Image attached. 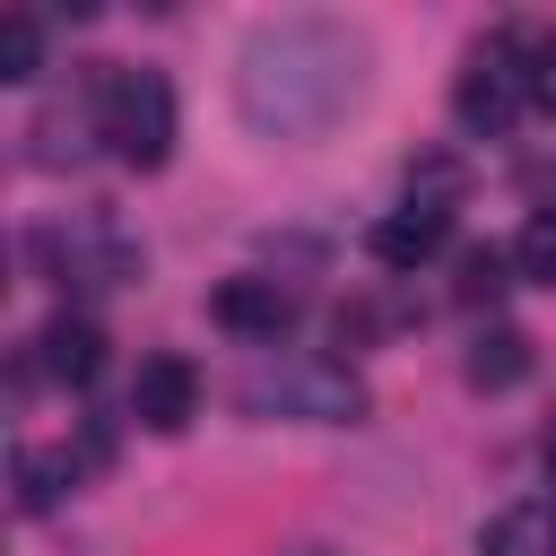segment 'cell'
Masks as SVG:
<instances>
[{"instance_id":"obj_10","label":"cell","mask_w":556,"mask_h":556,"mask_svg":"<svg viewBox=\"0 0 556 556\" xmlns=\"http://www.w3.org/2000/svg\"><path fill=\"white\" fill-rule=\"evenodd\" d=\"M460 374H469V391H521V382H530V330H513V321H486V330L469 339Z\"/></svg>"},{"instance_id":"obj_1","label":"cell","mask_w":556,"mask_h":556,"mask_svg":"<svg viewBox=\"0 0 556 556\" xmlns=\"http://www.w3.org/2000/svg\"><path fill=\"white\" fill-rule=\"evenodd\" d=\"M365 87V43L330 17H269L252 26L235 61V104L261 139H313L330 130Z\"/></svg>"},{"instance_id":"obj_7","label":"cell","mask_w":556,"mask_h":556,"mask_svg":"<svg viewBox=\"0 0 556 556\" xmlns=\"http://www.w3.org/2000/svg\"><path fill=\"white\" fill-rule=\"evenodd\" d=\"M130 417H139L148 434H182V426L200 417V365L174 356V348L139 356V374H130Z\"/></svg>"},{"instance_id":"obj_16","label":"cell","mask_w":556,"mask_h":556,"mask_svg":"<svg viewBox=\"0 0 556 556\" xmlns=\"http://www.w3.org/2000/svg\"><path fill=\"white\" fill-rule=\"evenodd\" d=\"M504 269H513V252H460V304H495L504 295Z\"/></svg>"},{"instance_id":"obj_12","label":"cell","mask_w":556,"mask_h":556,"mask_svg":"<svg viewBox=\"0 0 556 556\" xmlns=\"http://www.w3.org/2000/svg\"><path fill=\"white\" fill-rule=\"evenodd\" d=\"M9 478H17V513H52V504H61V486L78 478V460H70V452H35V443H17Z\"/></svg>"},{"instance_id":"obj_8","label":"cell","mask_w":556,"mask_h":556,"mask_svg":"<svg viewBox=\"0 0 556 556\" xmlns=\"http://www.w3.org/2000/svg\"><path fill=\"white\" fill-rule=\"evenodd\" d=\"M443 243H452V208H391V217L365 226V252H374L382 269H417V261H434Z\"/></svg>"},{"instance_id":"obj_9","label":"cell","mask_w":556,"mask_h":556,"mask_svg":"<svg viewBox=\"0 0 556 556\" xmlns=\"http://www.w3.org/2000/svg\"><path fill=\"white\" fill-rule=\"evenodd\" d=\"M35 356H43V374H52V382L87 391V382L104 374V330H96V321H78V313H52V321H43V339H35Z\"/></svg>"},{"instance_id":"obj_14","label":"cell","mask_w":556,"mask_h":556,"mask_svg":"<svg viewBox=\"0 0 556 556\" xmlns=\"http://www.w3.org/2000/svg\"><path fill=\"white\" fill-rule=\"evenodd\" d=\"M513 61H521L530 104H547V113H556V35H547V26H513Z\"/></svg>"},{"instance_id":"obj_5","label":"cell","mask_w":556,"mask_h":556,"mask_svg":"<svg viewBox=\"0 0 556 556\" xmlns=\"http://www.w3.org/2000/svg\"><path fill=\"white\" fill-rule=\"evenodd\" d=\"M521 104H530V87H521V61H513V35H495V43H478V52L460 61V78H452V122H460L469 139H504Z\"/></svg>"},{"instance_id":"obj_2","label":"cell","mask_w":556,"mask_h":556,"mask_svg":"<svg viewBox=\"0 0 556 556\" xmlns=\"http://www.w3.org/2000/svg\"><path fill=\"white\" fill-rule=\"evenodd\" d=\"M96 130L122 165L156 174L174 156V87L165 70H122V61H96Z\"/></svg>"},{"instance_id":"obj_4","label":"cell","mask_w":556,"mask_h":556,"mask_svg":"<svg viewBox=\"0 0 556 556\" xmlns=\"http://www.w3.org/2000/svg\"><path fill=\"white\" fill-rule=\"evenodd\" d=\"M243 408H278V417H304V426H356L365 382L330 356H287V365H261L243 382Z\"/></svg>"},{"instance_id":"obj_13","label":"cell","mask_w":556,"mask_h":556,"mask_svg":"<svg viewBox=\"0 0 556 556\" xmlns=\"http://www.w3.org/2000/svg\"><path fill=\"white\" fill-rule=\"evenodd\" d=\"M513 278L521 287H556V208H530L513 235Z\"/></svg>"},{"instance_id":"obj_18","label":"cell","mask_w":556,"mask_h":556,"mask_svg":"<svg viewBox=\"0 0 556 556\" xmlns=\"http://www.w3.org/2000/svg\"><path fill=\"white\" fill-rule=\"evenodd\" d=\"M287 556H330V547H287Z\"/></svg>"},{"instance_id":"obj_3","label":"cell","mask_w":556,"mask_h":556,"mask_svg":"<svg viewBox=\"0 0 556 556\" xmlns=\"http://www.w3.org/2000/svg\"><path fill=\"white\" fill-rule=\"evenodd\" d=\"M26 252H35V269H43V278H61V287H130V278L148 269V252L122 235V217H113V208H70V217L35 226V235H26Z\"/></svg>"},{"instance_id":"obj_6","label":"cell","mask_w":556,"mask_h":556,"mask_svg":"<svg viewBox=\"0 0 556 556\" xmlns=\"http://www.w3.org/2000/svg\"><path fill=\"white\" fill-rule=\"evenodd\" d=\"M208 321H217L226 339L278 348V339L295 330V287H278V278H217V295H208Z\"/></svg>"},{"instance_id":"obj_15","label":"cell","mask_w":556,"mask_h":556,"mask_svg":"<svg viewBox=\"0 0 556 556\" xmlns=\"http://www.w3.org/2000/svg\"><path fill=\"white\" fill-rule=\"evenodd\" d=\"M35 70H43V26H35L26 9H9V17H0V78L26 87Z\"/></svg>"},{"instance_id":"obj_17","label":"cell","mask_w":556,"mask_h":556,"mask_svg":"<svg viewBox=\"0 0 556 556\" xmlns=\"http://www.w3.org/2000/svg\"><path fill=\"white\" fill-rule=\"evenodd\" d=\"M547 478H556V417H547Z\"/></svg>"},{"instance_id":"obj_11","label":"cell","mask_w":556,"mask_h":556,"mask_svg":"<svg viewBox=\"0 0 556 556\" xmlns=\"http://www.w3.org/2000/svg\"><path fill=\"white\" fill-rule=\"evenodd\" d=\"M478 556H556V513L547 504H504L478 530Z\"/></svg>"}]
</instances>
